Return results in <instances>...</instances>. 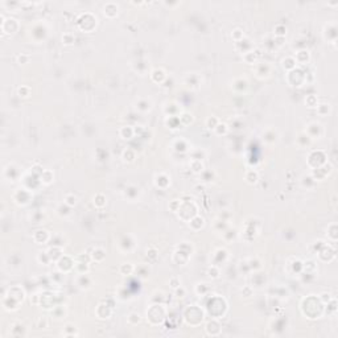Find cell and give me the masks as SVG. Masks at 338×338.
<instances>
[{"instance_id": "obj_1", "label": "cell", "mask_w": 338, "mask_h": 338, "mask_svg": "<svg viewBox=\"0 0 338 338\" xmlns=\"http://www.w3.org/2000/svg\"><path fill=\"white\" fill-rule=\"evenodd\" d=\"M244 178H246V181L248 182V184H255L256 181H258V173H256L255 170H248L246 173V176H244Z\"/></svg>"}, {"instance_id": "obj_2", "label": "cell", "mask_w": 338, "mask_h": 338, "mask_svg": "<svg viewBox=\"0 0 338 338\" xmlns=\"http://www.w3.org/2000/svg\"><path fill=\"white\" fill-rule=\"evenodd\" d=\"M75 203H77V197L73 194H67L66 197H65V205L67 206H74Z\"/></svg>"}, {"instance_id": "obj_3", "label": "cell", "mask_w": 338, "mask_h": 338, "mask_svg": "<svg viewBox=\"0 0 338 338\" xmlns=\"http://www.w3.org/2000/svg\"><path fill=\"white\" fill-rule=\"evenodd\" d=\"M128 322L132 324V325H136V324L140 322V316L137 313H131L130 317H128Z\"/></svg>"}, {"instance_id": "obj_4", "label": "cell", "mask_w": 338, "mask_h": 338, "mask_svg": "<svg viewBox=\"0 0 338 338\" xmlns=\"http://www.w3.org/2000/svg\"><path fill=\"white\" fill-rule=\"evenodd\" d=\"M231 37H233L235 41H239L241 39H243V33H242L241 29H235V31L233 32V34H231Z\"/></svg>"}, {"instance_id": "obj_5", "label": "cell", "mask_w": 338, "mask_h": 338, "mask_svg": "<svg viewBox=\"0 0 338 338\" xmlns=\"http://www.w3.org/2000/svg\"><path fill=\"white\" fill-rule=\"evenodd\" d=\"M62 41H64L66 45H70V44L73 42V36L70 33H66L64 34V37H62Z\"/></svg>"}, {"instance_id": "obj_6", "label": "cell", "mask_w": 338, "mask_h": 338, "mask_svg": "<svg viewBox=\"0 0 338 338\" xmlns=\"http://www.w3.org/2000/svg\"><path fill=\"white\" fill-rule=\"evenodd\" d=\"M17 59H19V62H21V61H28L29 57H28V56H19Z\"/></svg>"}]
</instances>
